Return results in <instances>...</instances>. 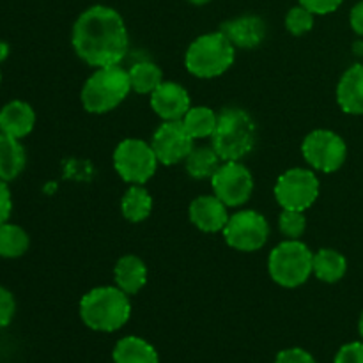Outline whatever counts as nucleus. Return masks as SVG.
Returning a JSON list of instances; mask_svg holds the SVG:
<instances>
[{"instance_id": "1", "label": "nucleus", "mask_w": 363, "mask_h": 363, "mask_svg": "<svg viewBox=\"0 0 363 363\" xmlns=\"http://www.w3.org/2000/svg\"><path fill=\"white\" fill-rule=\"evenodd\" d=\"M73 48L94 67L116 66L128 50V30L123 16L106 6H92L74 21Z\"/></svg>"}, {"instance_id": "12", "label": "nucleus", "mask_w": 363, "mask_h": 363, "mask_svg": "<svg viewBox=\"0 0 363 363\" xmlns=\"http://www.w3.org/2000/svg\"><path fill=\"white\" fill-rule=\"evenodd\" d=\"M151 145L160 163L176 165L188 158L194 149V138L186 131L183 121H165L152 135Z\"/></svg>"}, {"instance_id": "3", "label": "nucleus", "mask_w": 363, "mask_h": 363, "mask_svg": "<svg viewBox=\"0 0 363 363\" xmlns=\"http://www.w3.org/2000/svg\"><path fill=\"white\" fill-rule=\"evenodd\" d=\"M213 149L222 162H240L255 144V123L250 113L241 108H225L218 113Z\"/></svg>"}, {"instance_id": "22", "label": "nucleus", "mask_w": 363, "mask_h": 363, "mask_svg": "<svg viewBox=\"0 0 363 363\" xmlns=\"http://www.w3.org/2000/svg\"><path fill=\"white\" fill-rule=\"evenodd\" d=\"M151 209L152 199L142 184H133L121 201V211H123L124 218L133 223L144 222L151 215Z\"/></svg>"}, {"instance_id": "31", "label": "nucleus", "mask_w": 363, "mask_h": 363, "mask_svg": "<svg viewBox=\"0 0 363 363\" xmlns=\"http://www.w3.org/2000/svg\"><path fill=\"white\" fill-rule=\"evenodd\" d=\"M344 0H300V6L307 7L312 14H330L340 7Z\"/></svg>"}, {"instance_id": "33", "label": "nucleus", "mask_w": 363, "mask_h": 363, "mask_svg": "<svg viewBox=\"0 0 363 363\" xmlns=\"http://www.w3.org/2000/svg\"><path fill=\"white\" fill-rule=\"evenodd\" d=\"M11 211H13V199H11L9 186L6 181L0 179V225L9 220Z\"/></svg>"}, {"instance_id": "38", "label": "nucleus", "mask_w": 363, "mask_h": 363, "mask_svg": "<svg viewBox=\"0 0 363 363\" xmlns=\"http://www.w3.org/2000/svg\"><path fill=\"white\" fill-rule=\"evenodd\" d=\"M0 133H2V131H0Z\"/></svg>"}, {"instance_id": "34", "label": "nucleus", "mask_w": 363, "mask_h": 363, "mask_svg": "<svg viewBox=\"0 0 363 363\" xmlns=\"http://www.w3.org/2000/svg\"><path fill=\"white\" fill-rule=\"evenodd\" d=\"M350 21H351V27H353V30L363 38V0L362 2H358L357 6L351 9Z\"/></svg>"}, {"instance_id": "17", "label": "nucleus", "mask_w": 363, "mask_h": 363, "mask_svg": "<svg viewBox=\"0 0 363 363\" xmlns=\"http://www.w3.org/2000/svg\"><path fill=\"white\" fill-rule=\"evenodd\" d=\"M340 108L351 116H363V64H354L342 74L337 87Z\"/></svg>"}, {"instance_id": "25", "label": "nucleus", "mask_w": 363, "mask_h": 363, "mask_svg": "<svg viewBox=\"0 0 363 363\" xmlns=\"http://www.w3.org/2000/svg\"><path fill=\"white\" fill-rule=\"evenodd\" d=\"M28 234L14 223H2L0 225V257L4 259H16L27 252Z\"/></svg>"}, {"instance_id": "9", "label": "nucleus", "mask_w": 363, "mask_h": 363, "mask_svg": "<svg viewBox=\"0 0 363 363\" xmlns=\"http://www.w3.org/2000/svg\"><path fill=\"white\" fill-rule=\"evenodd\" d=\"M303 158L311 167L321 172H335L344 165L347 145L342 137L330 130H315L305 137L301 144Z\"/></svg>"}, {"instance_id": "20", "label": "nucleus", "mask_w": 363, "mask_h": 363, "mask_svg": "<svg viewBox=\"0 0 363 363\" xmlns=\"http://www.w3.org/2000/svg\"><path fill=\"white\" fill-rule=\"evenodd\" d=\"M27 156L18 138L0 133V179L13 181L23 170Z\"/></svg>"}, {"instance_id": "8", "label": "nucleus", "mask_w": 363, "mask_h": 363, "mask_svg": "<svg viewBox=\"0 0 363 363\" xmlns=\"http://www.w3.org/2000/svg\"><path fill=\"white\" fill-rule=\"evenodd\" d=\"M319 195V181L308 169H289L279 177L275 184L277 202L282 209L305 211L315 202Z\"/></svg>"}, {"instance_id": "36", "label": "nucleus", "mask_w": 363, "mask_h": 363, "mask_svg": "<svg viewBox=\"0 0 363 363\" xmlns=\"http://www.w3.org/2000/svg\"><path fill=\"white\" fill-rule=\"evenodd\" d=\"M190 4H194V6H204V4L211 2V0H188Z\"/></svg>"}, {"instance_id": "23", "label": "nucleus", "mask_w": 363, "mask_h": 363, "mask_svg": "<svg viewBox=\"0 0 363 363\" xmlns=\"http://www.w3.org/2000/svg\"><path fill=\"white\" fill-rule=\"evenodd\" d=\"M222 165V158L211 147H194L186 158V170L195 179H211Z\"/></svg>"}, {"instance_id": "26", "label": "nucleus", "mask_w": 363, "mask_h": 363, "mask_svg": "<svg viewBox=\"0 0 363 363\" xmlns=\"http://www.w3.org/2000/svg\"><path fill=\"white\" fill-rule=\"evenodd\" d=\"M128 74H130L131 91L138 92V94H151L163 82L162 69L152 62L135 64L128 71Z\"/></svg>"}, {"instance_id": "30", "label": "nucleus", "mask_w": 363, "mask_h": 363, "mask_svg": "<svg viewBox=\"0 0 363 363\" xmlns=\"http://www.w3.org/2000/svg\"><path fill=\"white\" fill-rule=\"evenodd\" d=\"M335 363H363V342H350L340 347Z\"/></svg>"}, {"instance_id": "16", "label": "nucleus", "mask_w": 363, "mask_h": 363, "mask_svg": "<svg viewBox=\"0 0 363 363\" xmlns=\"http://www.w3.org/2000/svg\"><path fill=\"white\" fill-rule=\"evenodd\" d=\"M35 113L28 103L14 99L0 110V131L7 137L23 138L34 130Z\"/></svg>"}, {"instance_id": "4", "label": "nucleus", "mask_w": 363, "mask_h": 363, "mask_svg": "<svg viewBox=\"0 0 363 363\" xmlns=\"http://www.w3.org/2000/svg\"><path fill=\"white\" fill-rule=\"evenodd\" d=\"M130 91V74L119 64L98 67L82 89V103L87 112L106 113L119 106Z\"/></svg>"}, {"instance_id": "13", "label": "nucleus", "mask_w": 363, "mask_h": 363, "mask_svg": "<svg viewBox=\"0 0 363 363\" xmlns=\"http://www.w3.org/2000/svg\"><path fill=\"white\" fill-rule=\"evenodd\" d=\"M151 106L163 121H181L191 108L186 89L176 82H162L151 92Z\"/></svg>"}, {"instance_id": "32", "label": "nucleus", "mask_w": 363, "mask_h": 363, "mask_svg": "<svg viewBox=\"0 0 363 363\" xmlns=\"http://www.w3.org/2000/svg\"><path fill=\"white\" fill-rule=\"evenodd\" d=\"M275 363H315L314 357L301 347H291L279 353Z\"/></svg>"}, {"instance_id": "21", "label": "nucleus", "mask_w": 363, "mask_h": 363, "mask_svg": "<svg viewBox=\"0 0 363 363\" xmlns=\"http://www.w3.org/2000/svg\"><path fill=\"white\" fill-rule=\"evenodd\" d=\"M347 272V261L342 254L332 248H323L314 254V273L319 280L326 284H335L342 280Z\"/></svg>"}, {"instance_id": "10", "label": "nucleus", "mask_w": 363, "mask_h": 363, "mask_svg": "<svg viewBox=\"0 0 363 363\" xmlns=\"http://www.w3.org/2000/svg\"><path fill=\"white\" fill-rule=\"evenodd\" d=\"M268 234L269 227L266 218L252 209L229 216V222L223 227L227 245L240 252H255L262 248L268 241Z\"/></svg>"}, {"instance_id": "15", "label": "nucleus", "mask_w": 363, "mask_h": 363, "mask_svg": "<svg viewBox=\"0 0 363 363\" xmlns=\"http://www.w3.org/2000/svg\"><path fill=\"white\" fill-rule=\"evenodd\" d=\"M220 30L229 38L236 48H255L262 43L266 35V25L259 16L234 18V20L225 21Z\"/></svg>"}, {"instance_id": "5", "label": "nucleus", "mask_w": 363, "mask_h": 363, "mask_svg": "<svg viewBox=\"0 0 363 363\" xmlns=\"http://www.w3.org/2000/svg\"><path fill=\"white\" fill-rule=\"evenodd\" d=\"M234 57L236 46L222 30H218L195 39L184 55V64L194 77L215 78L233 66Z\"/></svg>"}, {"instance_id": "2", "label": "nucleus", "mask_w": 363, "mask_h": 363, "mask_svg": "<svg viewBox=\"0 0 363 363\" xmlns=\"http://www.w3.org/2000/svg\"><path fill=\"white\" fill-rule=\"evenodd\" d=\"M131 315L128 294L119 287H96L80 301V318L96 332H116Z\"/></svg>"}, {"instance_id": "35", "label": "nucleus", "mask_w": 363, "mask_h": 363, "mask_svg": "<svg viewBox=\"0 0 363 363\" xmlns=\"http://www.w3.org/2000/svg\"><path fill=\"white\" fill-rule=\"evenodd\" d=\"M7 52H9V46L6 43L0 41V60H4L7 57Z\"/></svg>"}, {"instance_id": "6", "label": "nucleus", "mask_w": 363, "mask_h": 363, "mask_svg": "<svg viewBox=\"0 0 363 363\" xmlns=\"http://www.w3.org/2000/svg\"><path fill=\"white\" fill-rule=\"evenodd\" d=\"M268 272L279 286L298 287L314 273V254L301 241H282L269 254Z\"/></svg>"}, {"instance_id": "24", "label": "nucleus", "mask_w": 363, "mask_h": 363, "mask_svg": "<svg viewBox=\"0 0 363 363\" xmlns=\"http://www.w3.org/2000/svg\"><path fill=\"white\" fill-rule=\"evenodd\" d=\"M181 121H183L190 137L195 140V138L213 137L216 123H218V116L208 106H191Z\"/></svg>"}, {"instance_id": "29", "label": "nucleus", "mask_w": 363, "mask_h": 363, "mask_svg": "<svg viewBox=\"0 0 363 363\" xmlns=\"http://www.w3.org/2000/svg\"><path fill=\"white\" fill-rule=\"evenodd\" d=\"M16 312V301H14L13 294L0 286V328H6L14 318Z\"/></svg>"}, {"instance_id": "27", "label": "nucleus", "mask_w": 363, "mask_h": 363, "mask_svg": "<svg viewBox=\"0 0 363 363\" xmlns=\"http://www.w3.org/2000/svg\"><path fill=\"white\" fill-rule=\"evenodd\" d=\"M280 233L287 238V240H298L301 234L305 233L307 227V220H305L303 211H296V209H284L282 215L279 218Z\"/></svg>"}, {"instance_id": "14", "label": "nucleus", "mask_w": 363, "mask_h": 363, "mask_svg": "<svg viewBox=\"0 0 363 363\" xmlns=\"http://www.w3.org/2000/svg\"><path fill=\"white\" fill-rule=\"evenodd\" d=\"M190 220L204 233H218L229 222L227 206L216 195H202L190 204Z\"/></svg>"}, {"instance_id": "19", "label": "nucleus", "mask_w": 363, "mask_h": 363, "mask_svg": "<svg viewBox=\"0 0 363 363\" xmlns=\"http://www.w3.org/2000/svg\"><path fill=\"white\" fill-rule=\"evenodd\" d=\"M116 363H160L158 353L140 337H124L113 347Z\"/></svg>"}, {"instance_id": "18", "label": "nucleus", "mask_w": 363, "mask_h": 363, "mask_svg": "<svg viewBox=\"0 0 363 363\" xmlns=\"http://www.w3.org/2000/svg\"><path fill=\"white\" fill-rule=\"evenodd\" d=\"M116 282L121 291L126 294H135L147 282V268L144 261L137 255H124L116 266Z\"/></svg>"}, {"instance_id": "28", "label": "nucleus", "mask_w": 363, "mask_h": 363, "mask_svg": "<svg viewBox=\"0 0 363 363\" xmlns=\"http://www.w3.org/2000/svg\"><path fill=\"white\" fill-rule=\"evenodd\" d=\"M286 27L293 35H303L314 27V14L303 6L293 7L286 16Z\"/></svg>"}, {"instance_id": "37", "label": "nucleus", "mask_w": 363, "mask_h": 363, "mask_svg": "<svg viewBox=\"0 0 363 363\" xmlns=\"http://www.w3.org/2000/svg\"><path fill=\"white\" fill-rule=\"evenodd\" d=\"M358 330H360V335H362V339H363V312H362V315H360V323H358Z\"/></svg>"}, {"instance_id": "11", "label": "nucleus", "mask_w": 363, "mask_h": 363, "mask_svg": "<svg viewBox=\"0 0 363 363\" xmlns=\"http://www.w3.org/2000/svg\"><path fill=\"white\" fill-rule=\"evenodd\" d=\"M211 186L227 208H236L250 199L254 191V177L240 162H223L211 177Z\"/></svg>"}, {"instance_id": "7", "label": "nucleus", "mask_w": 363, "mask_h": 363, "mask_svg": "<svg viewBox=\"0 0 363 363\" xmlns=\"http://www.w3.org/2000/svg\"><path fill=\"white\" fill-rule=\"evenodd\" d=\"M158 163L152 145L138 138H126L113 152V167L117 174L131 184H144L151 179Z\"/></svg>"}]
</instances>
